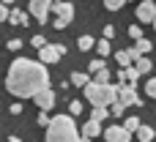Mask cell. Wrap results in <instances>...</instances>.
Listing matches in <instances>:
<instances>
[{
    "mask_svg": "<svg viewBox=\"0 0 156 142\" xmlns=\"http://www.w3.org/2000/svg\"><path fill=\"white\" fill-rule=\"evenodd\" d=\"M77 47H80V52H88V49L96 47V38H93V36H80V38H77Z\"/></svg>",
    "mask_w": 156,
    "mask_h": 142,
    "instance_id": "14",
    "label": "cell"
},
{
    "mask_svg": "<svg viewBox=\"0 0 156 142\" xmlns=\"http://www.w3.org/2000/svg\"><path fill=\"white\" fill-rule=\"evenodd\" d=\"M63 55H66V47L63 44H47V47L38 49V60L41 63H58Z\"/></svg>",
    "mask_w": 156,
    "mask_h": 142,
    "instance_id": "5",
    "label": "cell"
},
{
    "mask_svg": "<svg viewBox=\"0 0 156 142\" xmlns=\"http://www.w3.org/2000/svg\"><path fill=\"white\" fill-rule=\"evenodd\" d=\"M99 134H101V123L90 118V120H88V123L82 126V142H90V140H96Z\"/></svg>",
    "mask_w": 156,
    "mask_h": 142,
    "instance_id": "11",
    "label": "cell"
},
{
    "mask_svg": "<svg viewBox=\"0 0 156 142\" xmlns=\"http://www.w3.org/2000/svg\"><path fill=\"white\" fill-rule=\"evenodd\" d=\"M47 142H82V134L74 126V115H55L47 126Z\"/></svg>",
    "mask_w": 156,
    "mask_h": 142,
    "instance_id": "2",
    "label": "cell"
},
{
    "mask_svg": "<svg viewBox=\"0 0 156 142\" xmlns=\"http://www.w3.org/2000/svg\"><path fill=\"white\" fill-rule=\"evenodd\" d=\"M5 19H8V11H5V3L0 0V22H5Z\"/></svg>",
    "mask_w": 156,
    "mask_h": 142,
    "instance_id": "33",
    "label": "cell"
},
{
    "mask_svg": "<svg viewBox=\"0 0 156 142\" xmlns=\"http://www.w3.org/2000/svg\"><path fill=\"white\" fill-rule=\"evenodd\" d=\"M8 142H22V140H19L16 134H11V137H8Z\"/></svg>",
    "mask_w": 156,
    "mask_h": 142,
    "instance_id": "36",
    "label": "cell"
},
{
    "mask_svg": "<svg viewBox=\"0 0 156 142\" xmlns=\"http://www.w3.org/2000/svg\"><path fill=\"white\" fill-rule=\"evenodd\" d=\"M85 99H88L93 107H110V104L118 101V85L90 79V82L85 85Z\"/></svg>",
    "mask_w": 156,
    "mask_h": 142,
    "instance_id": "3",
    "label": "cell"
},
{
    "mask_svg": "<svg viewBox=\"0 0 156 142\" xmlns=\"http://www.w3.org/2000/svg\"><path fill=\"white\" fill-rule=\"evenodd\" d=\"M154 134H156V131L151 129V126H140V129H137V140H140V142H151V140H154Z\"/></svg>",
    "mask_w": 156,
    "mask_h": 142,
    "instance_id": "15",
    "label": "cell"
},
{
    "mask_svg": "<svg viewBox=\"0 0 156 142\" xmlns=\"http://www.w3.org/2000/svg\"><path fill=\"white\" fill-rule=\"evenodd\" d=\"M137 19L140 22H154L156 19V3L154 0H143L137 5Z\"/></svg>",
    "mask_w": 156,
    "mask_h": 142,
    "instance_id": "10",
    "label": "cell"
},
{
    "mask_svg": "<svg viewBox=\"0 0 156 142\" xmlns=\"http://www.w3.org/2000/svg\"><path fill=\"white\" fill-rule=\"evenodd\" d=\"M104 142H107V140H104Z\"/></svg>",
    "mask_w": 156,
    "mask_h": 142,
    "instance_id": "41",
    "label": "cell"
},
{
    "mask_svg": "<svg viewBox=\"0 0 156 142\" xmlns=\"http://www.w3.org/2000/svg\"><path fill=\"white\" fill-rule=\"evenodd\" d=\"M104 140L107 142H132V131L126 126H110V129H104Z\"/></svg>",
    "mask_w": 156,
    "mask_h": 142,
    "instance_id": "7",
    "label": "cell"
},
{
    "mask_svg": "<svg viewBox=\"0 0 156 142\" xmlns=\"http://www.w3.org/2000/svg\"><path fill=\"white\" fill-rule=\"evenodd\" d=\"M107 115H110V109H107V107H93V112H90V118H93V120H99V123H101Z\"/></svg>",
    "mask_w": 156,
    "mask_h": 142,
    "instance_id": "20",
    "label": "cell"
},
{
    "mask_svg": "<svg viewBox=\"0 0 156 142\" xmlns=\"http://www.w3.org/2000/svg\"><path fill=\"white\" fill-rule=\"evenodd\" d=\"M118 101L123 107H140V96L134 93V85H118Z\"/></svg>",
    "mask_w": 156,
    "mask_h": 142,
    "instance_id": "6",
    "label": "cell"
},
{
    "mask_svg": "<svg viewBox=\"0 0 156 142\" xmlns=\"http://www.w3.org/2000/svg\"><path fill=\"white\" fill-rule=\"evenodd\" d=\"M82 112V101H71L69 104V115H80Z\"/></svg>",
    "mask_w": 156,
    "mask_h": 142,
    "instance_id": "31",
    "label": "cell"
},
{
    "mask_svg": "<svg viewBox=\"0 0 156 142\" xmlns=\"http://www.w3.org/2000/svg\"><path fill=\"white\" fill-rule=\"evenodd\" d=\"M33 101H36V107H38V109H47V112H49V109L55 107V90H52V88H44L41 93H36V96H33Z\"/></svg>",
    "mask_w": 156,
    "mask_h": 142,
    "instance_id": "9",
    "label": "cell"
},
{
    "mask_svg": "<svg viewBox=\"0 0 156 142\" xmlns=\"http://www.w3.org/2000/svg\"><path fill=\"white\" fill-rule=\"evenodd\" d=\"M5 88L16 99H33L44 88H49V71L47 63H36L30 57H16L5 74Z\"/></svg>",
    "mask_w": 156,
    "mask_h": 142,
    "instance_id": "1",
    "label": "cell"
},
{
    "mask_svg": "<svg viewBox=\"0 0 156 142\" xmlns=\"http://www.w3.org/2000/svg\"><path fill=\"white\" fill-rule=\"evenodd\" d=\"M49 123H52V118L47 115V109H41V112H38V126H44V129H47Z\"/></svg>",
    "mask_w": 156,
    "mask_h": 142,
    "instance_id": "27",
    "label": "cell"
},
{
    "mask_svg": "<svg viewBox=\"0 0 156 142\" xmlns=\"http://www.w3.org/2000/svg\"><path fill=\"white\" fill-rule=\"evenodd\" d=\"M88 68H90V74L101 71V68H104V57H96V60H90V66H88Z\"/></svg>",
    "mask_w": 156,
    "mask_h": 142,
    "instance_id": "23",
    "label": "cell"
},
{
    "mask_svg": "<svg viewBox=\"0 0 156 142\" xmlns=\"http://www.w3.org/2000/svg\"><path fill=\"white\" fill-rule=\"evenodd\" d=\"M145 93H148L151 99H156V77H154V79H148V82H145Z\"/></svg>",
    "mask_w": 156,
    "mask_h": 142,
    "instance_id": "24",
    "label": "cell"
},
{
    "mask_svg": "<svg viewBox=\"0 0 156 142\" xmlns=\"http://www.w3.org/2000/svg\"><path fill=\"white\" fill-rule=\"evenodd\" d=\"M3 3H5V5H8V3H14V0H3Z\"/></svg>",
    "mask_w": 156,
    "mask_h": 142,
    "instance_id": "37",
    "label": "cell"
},
{
    "mask_svg": "<svg viewBox=\"0 0 156 142\" xmlns=\"http://www.w3.org/2000/svg\"><path fill=\"white\" fill-rule=\"evenodd\" d=\"M19 47H22V41H19V38H11V41H8V49H11V52H16Z\"/></svg>",
    "mask_w": 156,
    "mask_h": 142,
    "instance_id": "32",
    "label": "cell"
},
{
    "mask_svg": "<svg viewBox=\"0 0 156 142\" xmlns=\"http://www.w3.org/2000/svg\"><path fill=\"white\" fill-rule=\"evenodd\" d=\"M30 44H33L36 49H41V47H47V38H44V36H33V38H30Z\"/></svg>",
    "mask_w": 156,
    "mask_h": 142,
    "instance_id": "29",
    "label": "cell"
},
{
    "mask_svg": "<svg viewBox=\"0 0 156 142\" xmlns=\"http://www.w3.org/2000/svg\"><path fill=\"white\" fill-rule=\"evenodd\" d=\"M96 52H99V57H107L110 55V41L104 38V41H96Z\"/></svg>",
    "mask_w": 156,
    "mask_h": 142,
    "instance_id": "21",
    "label": "cell"
},
{
    "mask_svg": "<svg viewBox=\"0 0 156 142\" xmlns=\"http://www.w3.org/2000/svg\"><path fill=\"white\" fill-rule=\"evenodd\" d=\"M55 3H63V0H55Z\"/></svg>",
    "mask_w": 156,
    "mask_h": 142,
    "instance_id": "38",
    "label": "cell"
},
{
    "mask_svg": "<svg viewBox=\"0 0 156 142\" xmlns=\"http://www.w3.org/2000/svg\"><path fill=\"white\" fill-rule=\"evenodd\" d=\"M154 27H156V19H154Z\"/></svg>",
    "mask_w": 156,
    "mask_h": 142,
    "instance_id": "39",
    "label": "cell"
},
{
    "mask_svg": "<svg viewBox=\"0 0 156 142\" xmlns=\"http://www.w3.org/2000/svg\"><path fill=\"white\" fill-rule=\"evenodd\" d=\"M123 109H126V107H123L121 101H115V104H110V112H112L115 118H121V115H123Z\"/></svg>",
    "mask_w": 156,
    "mask_h": 142,
    "instance_id": "26",
    "label": "cell"
},
{
    "mask_svg": "<svg viewBox=\"0 0 156 142\" xmlns=\"http://www.w3.org/2000/svg\"><path fill=\"white\" fill-rule=\"evenodd\" d=\"M140 3H143V0H140Z\"/></svg>",
    "mask_w": 156,
    "mask_h": 142,
    "instance_id": "40",
    "label": "cell"
},
{
    "mask_svg": "<svg viewBox=\"0 0 156 142\" xmlns=\"http://www.w3.org/2000/svg\"><path fill=\"white\" fill-rule=\"evenodd\" d=\"M88 82H90V77H88V74H82V71H74V74H71V85H77V88H85Z\"/></svg>",
    "mask_w": 156,
    "mask_h": 142,
    "instance_id": "17",
    "label": "cell"
},
{
    "mask_svg": "<svg viewBox=\"0 0 156 142\" xmlns=\"http://www.w3.org/2000/svg\"><path fill=\"white\" fill-rule=\"evenodd\" d=\"M112 36H115V27L107 25V27H104V38H112Z\"/></svg>",
    "mask_w": 156,
    "mask_h": 142,
    "instance_id": "34",
    "label": "cell"
},
{
    "mask_svg": "<svg viewBox=\"0 0 156 142\" xmlns=\"http://www.w3.org/2000/svg\"><path fill=\"white\" fill-rule=\"evenodd\" d=\"M8 22H11V25H19V27H22V25H27L30 19H27V14H25V11H19V8H14V11L8 14Z\"/></svg>",
    "mask_w": 156,
    "mask_h": 142,
    "instance_id": "13",
    "label": "cell"
},
{
    "mask_svg": "<svg viewBox=\"0 0 156 142\" xmlns=\"http://www.w3.org/2000/svg\"><path fill=\"white\" fill-rule=\"evenodd\" d=\"M140 77H143V74L137 71V66H126V68L118 71V79H121V82H129V85H137Z\"/></svg>",
    "mask_w": 156,
    "mask_h": 142,
    "instance_id": "12",
    "label": "cell"
},
{
    "mask_svg": "<svg viewBox=\"0 0 156 142\" xmlns=\"http://www.w3.org/2000/svg\"><path fill=\"white\" fill-rule=\"evenodd\" d=\"M134 47H137V52H140V55H148L154 44H151L148 38H140V41H134Z\"/></svg>",
    "mask_w": 156,
    "mask_h": 142,
    "instance_id": "18",
    "label": "cell"
},
{
    "mask_svg": "<svg viewBox=\"0 0 156 142\" xmlns=\"http://www.w3.org/2000/svg\"><path fill=\"white\" fill-rule=\"evenodd\" d=\"M134 63H137V71H140V74H148V71H151V66H154V63H151L145 55H143L140 60H134Z\"/></svg>",
    "mask_w": 156,
    "mask_h": 142,
    "instance_id": "19",
    "label": "cell"
},
{
    "mask_svg": "<svg viewBox=\"0 0 156 142\" xmlns=\"http://www.w3.org/2000/svg\"><path fill=\"white\" fill-rule=\"evenodd\" d=\"M52 11H55V30H63V27H69V22L74 19V5L71 3H52Z\"/></svg>",
    "mask_w": 156,
    "mask_h": 142,
    "instance_id": "4",
    "label": "cell"
},
{
    "mask_svg": "<svg viewBox=\"0 0 156 142\" xmlns=\"http://www.w3.org/2000/svg\"><path fill=\"white\" fill-rule=\"evenodd\" d=\"M93 77H96V82H110V71H107V68H101V71H96Z\"/></svg>",
    "mask_w": 156,
    "mask_h": 142,
    "instance_id": "30",
    "label": "cell"
},
{
    "mask_svg": "<svg viewBox=\"0 0 156 142\" xmlns=\"http://www.w3.org/2000/svg\"><path fill=\"white\" fill-rule=\"evenodd\" d=\"M129 36H132L134 41H140V38H143V27H140V25H132V27H129Z\"/></svg>",
    "mask_w": 156,
    "mask_h": 142,
    "instance_id": "25",
    "label": "cell"
},
{
    "mask_svg": "<svg viewBox=\"0 0 156 142\" xmlns=\"http://www.w3.org/2000/svg\"><path fill=\"white\" fill-rule=\"evenodd\" d=\"M55 0H30V14L36 16V22H47V14L52 11Z\"/></svg>",
    "mask_w": 156,
    "mask_h": 142,
    "instance_id": "8",
    "label": "cell"
},
{
    "mask_svg": "<svg viewBox=\"0 0 156 142\" xmlns=\"http://www.w3.org/2000/svg\"><path fill=\"white\" fill-rule=\"evenodd\" d=\"M123 3H126V0H104V5H107L110 11H118V8H123Z\"/></svg>",
    "mask_w": 156,
    "mask_h": 142,
    "instance_id": "28",
    "label": "cell"
},
{
    "mask_svg": "<svg viewBox=\"0 0 156 142\" xmlns=\"http://www.w3.org/2000/svg\"><path fill=\"white\" fill-rule=\"evenodd\" d=\"M123 126H126L129 131H137L143 123H140V118H126V120H123Z\"/></svg>",
    "mask_w": 156,
    "mask_h": 142,
    "instance_id": "22",
    "label": "cell"
},
{
    "mask_svg": "<svg viewBox=\"0 0 156 142\" xmlns=\"http://www.w3.org/2000/svg\"><path fill=\"white\" fill-rule=\"evenodd\" d=\"M8 109H11V115H19V112H22V104H11Z\"/></svg>",
    "mask_w": 156,
    "mask_h": 142,
    "instance_id": "35",
    "label": "cell"
},
{
    "mask_svg": "<svg viewBox=\"0 0 156 142\" xmlns=\"http://www.w3.org/2000/svg\"><path fill=\"white\" fill-rule=\"evenodd\" d=\"M115 60L121 63V68H126V66H132L134 60H132V55H129V49H121V52H115Z\"/></svg>",
    "mask_w": 156,
    "mask_h": 142,
    "instance_id": "16",
    "label": "cell"
}]
</instances>
